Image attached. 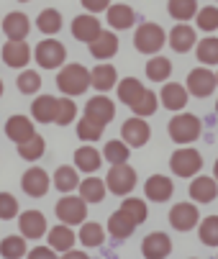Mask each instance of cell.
Wrapping results in <instances>:
<instances>
[{"mask_svg":"<svg viewBox=\"0 0 218 259\" xmlns=\"http://www.w3.org/2000/svg\"><path fill=\"white\" fill-rule=\"evenodd\" d=\"M36 26H39V31H41V33L54 36V33L62 28V13H59V11H54V8H47V11H41V13H39V18H36Z\"/></svg>","mask_w":218,"mask_h":259,"instance_id":"d590c367","label":"cell"},{"mask_svg":"<svg viewBox=\"0 0 218 259\" xmlns=\"http://www.w3.org/2000/svg\"><path fill=\"white\" fill-rule=\"evenodd\" d=\"M118 82V72L113 64H98L93 72H90V85L100 93H108L113 85Z\"/></svg>","mask_w":218,"mask_h":259,"instance_id":"7402d4cb","label":"cell"},{"mask_svg":"<svg viewBox=\"0 0 218 259\" xmlns=\"http://www.w3.org/2000/svg\"><path fill=\"white\" fill-rule=\"evenodd\" d=\"M141 251L147 259H164V256L172 254V241H169L167 234L157 231V234H149L141 241Z\"/></svg>","mask_w":218,"mask_h":259,"instance_id":"5bb4252c","label":"cell"},{"mask_svg":"<svg viewBox=\"0 0 218 259\" xmlns=\"http://www.w3.org/2000/svg\"><path fill=\"white\" fill-rule=\"evenodd\" d=\"M103 123H98V121H93V118H82L80 123H77V136L82 139V141H98L100 136H103Z\"/></svg>","mask_w":218,"mask_h":259,"instance_id":"ee69618b","label":"cell"},{"mask_svg":"<svg viewBox=\"0 0 218 259\" xmlns=\"http://www.w3.org/2000/svg\"><path fill=\"white\" fill-rule=\"evenodd\" d=\"M172 75V62L167 57H154L147 62V77L152 82H164Z\"/></svg>","mask_w":218,"mask_h":259,"instance_id":"836d02e7","label":"cell"},{"mask_svg":"<svg viewBox=\"0 0 218 259\" xmlns=\"http://www.w3.org/2000/svg\"><path fill=\"white\" fill-rule=\"evenodd\" d=\"M169 167H172V172H175L177 177H193V175L200 172L203 157H200V152H195V149H177V152L172 154V159H169Z\"/></svg>","mask_w":218,"mask_h":259,"instance_id":"8992f818","label":"cell"},{"mask_svg":"<svg viewBox=\"0 0 218 259\" xmlns=\"http://www.w3.org/2000/svg\"><path fill=\"white\" fill-rule=\"evenodd\" d=\"M80 241H82V246H88V249H93V246H103V241H105V231H103V226L100 224H85L82 229H80Z\"/></svg>","mask_w":218,"mask_h":259,"instance_id":"8d00e7d4","label":"cell"},{"mask_svg":"<svg viewBox=\"0 0 218 259\" xmlns=\"http://www.w3.org/2000/svg\"><path fill=\"white\" fill-rule=\"evenodd\" d=\"M157 105H159V103H157V95H154L152 90H144V95H141V98H139V100L131 105V110H134L136 116L147 118V116H152L154 110H157Z\"/></svg>","mask_w":218,"mask_h":259,"instance_id":"7bdbcfd3","label":"cell"},{"mask_svg":"<svg viewBox=\"0 0 218 259\" xmlns=\"http://www.w3.org/2000/svg\"><path fill=\"white\" fill-rule=\"evenodd\" d=\"M121 210L134 221V224L139 226V224H144L147 221V203L144 200H139V198H126L123 203H121Z\"/></svg>","mask_w":218,"mask_h":259,"instance_id":"60d3db41","label":"cell"},{"mask_svg":"<svg viewBox=\"0 0 218 259\" xmlns=\"http://www.w3.org/2000/svg\"><path fill=\"white\" fill-rule=\"evenodd\" d=\"M198 221H200V213H198V205L193 203H177L169 210V224L177 231H190L193 226H198Z\"/></svg>","mask_w":218,"mask_h":259,"instance_id":"ba28073f","label":"cell"},{"mask_svg":"<svg viewBox=\"0 0 218 259\" xmlns=\"http://www.w3.org/2000/svg\"><path fill=\"white\" fill-rule=\"evenodd\" d=\"M108 231H111V236L113 239H128L134 231H136V224L134 221L118 208L111 218H108Z\"/></svg>","mask_w":218,"mask_h":259,"instance_id":"4316f807","label":"cell"},{"mask_svg":"<svg viewBox=\"0 0 218 259\" xmlns=\"http://www.w3.org/2000/svg\"><path fill=\"white\" fill-rule=\"evenodd\" d=\"M82 8L88 13H100V11H108V6H111V0H80Z\"/></svg>","mask_w":218,"mask_h":259,"instance_id":"681fc988","label":"cell"},{"mask_svg":"<svg viewBox=\"0 0 218 259\" xmlns=\"http://www.w3.org/2000/svg\"><path fill=\"white\" fill-rule=\"evenodd\" d=\"M198 41V36H195V28L193 26H188V23H180V26H175L172 31H169V47L175 49V52H180V54H185V52H190L193 49V44Z\"/></svg>","mask_w":218,"mask_h":259,"instance_id":"d6986e66","label":"cell"},{"mask_svg":"<svg viewBox=\"0 0 218 259\" xmlns=\"http://www.w3.org/2000/svg\"><path fill=\"white\" fill-rule=\"evenodd\" d=\"M28 59H31V49H28L26 41H8V44L3 47V62H6L8 67L21 69V67L28 64Z\"/></svg>","mask_w":218,"mask_h":259,"instance_id":"44dd1931","label":"cell"},{"mask_svg":"<svg viewBox=\"0 0 218 259\" xmlns=\"http://www.w3.org/2000/svg\"><path fill=\"white\" fill-rule=\"evenodd\" d=\"M54 210H57V218L62 221V224H67V226L82 224L85 215H88V205H85L82 195L75 198V195H69V193H64V198H59V203H57Z\"/></svg>","mask_w":218,"mask_h":259,"instance_id":"5b68a950","label":"cell"},{"mask_svg":"<svg viewBox=\"0 0 218 259\" xmlns=\"http://www.w3.org/2000/svg\"><path fill=\"white\" fill-rule=\"evenodd\" d=\"M3 31H6V36L11 41H23L28 36V31H31V21H28L26 13L13 11V13H8L3 18Z\"/></svg>","mask_w":218,"mask_h":259,"instance_id":"e0dca14e","label":"cell"},{"mask_svg":"<svg viewBox=\"0 0 218 259\" xmlns=\"http://www.w3.org/2000/svg\"><path fill=\"white\" fill-rule=\"evenodd\" d=\"M167 11H169V16L177 18V21H190V18L198 13V0H169Z\"/></svg>","mask_w":218,"mask_h":259,"instance_id":"e575fe53","label":"cell"},{"mask_svg":"<svg viewBox=\"0 0 218 259\" xmlns=\"http://www.w3.org/2000/svg\"><path fill=\"white\" fill-rule=\"evenodd\" d=\"M16 215H18V200L11 193H0V218L11 221Z\"/></svg>","mask_w":218,"mask_h":259,"instance_id":"c3c4849f","label":"cell"},{"mask_svg":"<svg viewBox=\"0 0 218 259\" xmlns=\"http://www.w3.org/2000/svg\"><path fill=\"white\" fill-rule=\"evenodd\" d=\"M162 105L167 110H183L188 105V90L183 85H177V82H167L162 88V95H159Z\"/></svg>","mask_w":218,"mask_h":259,"instance_id":"603a6c76","label":"cell"},{"mask_svg":"<svg viewBox=\"0 0 218 259\" xmlns=\"http://www.w3.org/2000/svg\"><path fill=\"white\" fill-rule=\"evenodd\" d=\"M90 47V54L95 59H111L116 52H118V36L113 31H100L98 39L88 44Z\"/></svg>","mask_w":218,"mask_h":259,"instance_id":"ac0fdd59","label":"cell"},{"mask_svg":"<svg viewBox=\"0 0 218 259\" xmlns=\"http://www.w3.org/2000/svg\"><path fill=\"white\" fill-rule=\"evenodd\" d=\"M215 195H218V182H215L213 177L200 175V177L193 180V185H190V198H193L195 203H210V200H215Z\"/></svg>","mask_w":218,"mask_h":259,"instance_id":"ffe728a7","label":"cell"},{"mask_svg":"<svg viewBox=\"0 0 218 259\" xmlns=\"http://www.w3.org/2000/svg\"><path fill=\"white\" fill-rule=\"evenodd\" d=\"M195 16H198L195 21H198V28H200V31H208V33H210V31L218 28V8H215V6L200 8Z\"/></svg>","mask_w":218,"mask_h":259,"instance_id":"7dc6e473","label":"cell"},{"mask_svg":"<svg viewBox=\"0 0 218 259\" xmlns=\"http://www.w3.org/2000/svg\"><path fill=\"white\" fill-rule=\"evenodd\" d=\"M57 98L52 95H39L33 103H31V116L39 121V123H52L57 118Z\"/></svg>","mask_w":218,"mask_h":259,"instance_id":"cb8c5ba5","label":"cell"},{"mask_svg":"<svg viewBox=\"0 0 218 259\" xmlns=\"http://www.w3.org/2000/svg\"><path fill=\"white\" fill-rule=\"evenodd\" d=\"M33 57H36V62H39V67H44V69H57V67H62L67 52H64V47H62L59 41L47 39V41H41L39 47H36Z\"/></svg>","mask_w":218,"mask_h":259,"instance_id":"52a82bcc","label":"cell"},{"mask_svg":"<svg viewBox=\"0 0 218 259\" xmlns=\"http://www.w3.org/2000/svg\"><path fill=\"white\" fill-rule=\"evenodd\" d=\"M41 88V77H39V72H33V69H26L18 75V90L23 95H33V93H39Z\"/></svg>","mask_w":218,"mask_h":259,"instance_id":"f6af8a7d","label":"cell"},{"mask_svg":"<svg viewBox=\"0 0 218 259\" xmlns=\"http://www.w3.org/2000/svg\"><path fill=\"white\" fill-rule=\"evenodd\" d=\"M0 95H3V80H0Z\"/></svg>","mask_w":218,"mask_h":259,"instance_id":"db71d44e","label":"cell"},{"mask_svg":"<svg viewBox=\"0 0 218 259\" xmlns=\"http://www.w3.org/2000/svg\"><path fill=\"white\" fill-rule=\"evenodd\" d=\"M0 254L6 259H18L26 254V236H6L0 244Z\"/></svg>","mask_w":218,"mask_h":259,"instance_id":"b9f144b4","label":"cell"},{"mask_svg":"<svg viewBox=\"0 0 218 259\" xmlns=\"http://www.w3.org/2000/svg\"><path fill=\"white\" fill-rule=\"evenodd\" d=\"M105 188L111 190L113 195H128L136 188V169L128 167L126 162L123 164H113L111 172H108V177H105Z\"/></svg>","mask_w":218,"mask_h":259,"instance_id":"277c9868","label":"cell"},{"mask_svg":"<svg viewBox=\"0 0 218 259\" xmlns=\"http://www.w3.org/2000/svg\"><path fill=\"white\" fill-rule=\"evenodd\" d=\"M215 85H218V75H215Z\"/></svg>","mask_w":218,"mask_h":259,"instance_id":"6f0895ef","label":"cell"},{"mask_svg":"<svg viewBox=\"0 0 218 259\" xmlns=\"http://www.w3.org/2000/svg\"><path fill=\"white\" fill-rule=\"evenodd\" d=\"M21 188H23V193L31 195V198H41V195H47V190H49V175H47L41 167H31V169H26V175H23V180H21Z\"/></svg>","mask_w":218,"mask_h":259,"instance_id":"30bf717a","label":"cell"},{"mask_svg":"<svg viewBox=\"0 0 218 259\" xmlns=\"http://www.w3.org/2000/svg\"><path fill=\"white\" fill-rule=\"evenodd\" d=\"M103 157L111 162V164H123L128 159V144L111 139V141L105 144V149H103Z\"/></svg>","mask_w":218,"mask_h":259,"instance_id":"f35d334b","label":"cell"},{"mask_svg":"<svg viewBox=\"0 0 218 259\" xmlns=\"http://www.w3.org/2000/svg\"><path fill=\"white\" fill-rule=\"evenodd\" d=\"M88 85H90V72L82 67V64H67V67H62L59 69V75H57V88L67 95V98H72V95H82L85 90H88Z\"/></svg>","mask_w":218,"mask_h":259,"instance_id":"6da1fadb","label":"cell"},{"mask_svg":"<svg viewBox=\"0 0 218 259\" xmlns=\"http://www.w3.org/2000/svg\"><path fill=\"white\" fill-rule=\"evenodd\" d=\"M36 131H33V123L26 118V116H11L8 121H6V136L11 139V141H16V144H21V141H26L28 136H33Z\"/></svg>","mask_w":218,"mask_h":259,"instance_id":"d4e9b609","label":"cell"},{"mask_svg":"<svg viewBox=\"0 0 218 259\" xmlns=\"http://www.w3.org/2000/svg\"><path fill=\"white\" fill-rule=\"evenodd\" d=\"M164 44H167V33L157 23H141L134 33V47L141 54H157Z\"/></svg>","mask_w":218,"mask_h":259,"instance_id":"7a4b0ae2","label":"cell"},{"mask_svg":"<svg viewBox=\"0 0 218 259\" xmlns=\"http://www.w3.org/2000/svg\"><path fill=\"white\" fill-rule=\"evenodd\" d=\"M31 259H52L54 256V249H47V246H36L31 254H28Z\"/></svg>","mask_w":218,"mask_h":259,"instance_id":"f907efd6","label":"cell"},{"mask_svg":"<svg viewBox=\"0 0 218 259\" xmlns=\"http://www.w3.org/2000/svg\"><path fill=\"white\" fill-rule=\"evenodd\" d=\"M144 193H147V198L154 200V203H164V200L172 198L175 185H172V180L167 175H152L147 180V185H144Z\"/></svg>","mask_w":218,"mask_h":259,"instance_id":"9a60e30c","label":"cell"},{"mask_svg":"<svg viewBox=\"0 0 218 259\" xmlns=\"http://www.w3.org/2000/svg\"><path fill=\"white\" fill-rule=\"evenodd\" d=\"M105 190H108L105 182L98 180V177H88V180L80 182V195H82L85 203H100L105 198Z\"/></svg>","mask_w":218,"mask_h":259,"instance_id":"f546056e","label":"cell"},{"mask_svg":"<svg viewBox=\"0 0 218 259\" xmlns=\"http://www.w3.org/2000/svg\"><path fill=\"white\" fill-rule=\"evenodd\" d=\"M54 188L62 193H72L75 188H80V177L75 167H59L54 172Z\"/></svg>","mask_w":218,"mask_h":259,"instance_id":"d6a6232c","label":"cell"},{"mask_svg":"<svg viewBox=\"0 0 218 259\" xmlns=\"http://www.w3.org/2000/svg\"><path fill=\"white\" fill-rule=\"evenodd\" d=\"M198 236L205 246H218V215L203 218V224L198 226Z\"/></svg>","mask_w":218,"mask_h":259,"instance_id":"ab89813d","label":"cell"},{"mask_svg":"<svg viewBox=\"0 0 218 259\" xmlns=\"http://www.w3.org/2000/svg\"><path fill=\"white\" fill-rule=\"evenodd\" d=\"M215 113H218V103H215Z\"/></svg>","mask_w":218,"mask_h":259,"instance_id":"9f6ffc18","label":"cell"},{"mask_svg":"<svg viewBox=\"0 0 218 259\" xmlns=\"http://www.w3.org/2000/svg\"><path fill=\"white\" fill-rule=\"evenodd\" d=\"M49 246L54 249V251H67V249H72L75 246V231H72L67 224H62V226H54L52 231H49Z\"/></svg>","mask_w":218,"mask_h":259,"instance_id":"83f0119b","label":"cell"},{"mask_svg":"<svg viewBox=\"0 0 218 259\" xmlns=\"http://www.w3.org/2000/svg\"><path fill=\"white\" fill-rule=\"evenodd\" d=\"M149 134H152V131H149V123L144 121L141 116L128 118V121L121 126V136H123V141L131 144L134 149H136V146H144V144H147V141H149Z\"/></svg>","mask_w":218,"mask_h":259,"instance_id":"8fae6325","label":"cell"},{"mask_svg":"<svg viewBox=\"0 0 218 259\" xmlns=\"http://www.w3.org/2000/svg\"><path fill=\"white\" fill-rule=\"evenodd\" d=\"M18 226L26 239H41L47 234V218L39 210H26L18 215Z\"/></svg>","mask_w":218,"mask_h":259,"instance_id":"4fadbf2b","label":"cell"},{"mask_svg":"<svg viewBox=\"0 0 218 259\" xmlns=\"http://www.w3.org/2000/svg\"><path fill=\"white\" fill-rule=\"evenodd\" d=\"M75 116H77V105L72 103L69 98H62V100L57 103V118H54V123L69 126L72 121H75Z\"/></svg>","mask_w":218,"mask_h":259,"instance_id":"bcb514c9","label":"cell"},{"mask_svg":"<svg viewBox=\"0 0 218 259\" xmlns=\"http://www.w3.org/2000/svg\"><path fill=\"white\" fill-rule=\"evenodd\" d=\"M64 256H67V259H85L88 254H85V251H75V249H67Z\"/></svg>","mask_w":218,"mask_h":259,"instance_id":"816d5d0a","label":"cell"},{"mask_svg":"<svg viewBox=\"0 0 218 259\" xmlns=\"http://www.w3.org/2000/svg\"><path fill=\"white\" fill-rule=\"evenodd\" d=\"M18 3H28V0H18Z\"/></svg>","mask_w":218,"mask_h":259,"instance_id":"11a10c76","label":"cell"},{"mask_svg":"<svg viewBox=\"0 0 218 259\" xmlns=\"http://www.w3.org/2000/svg\"><path fill=\"white\" fill-rule=\"evenodd\" d=\"M215 88V75L205 67H198L188 75V93H193V98H208Z\"/></svg>","mask_w":218,"mask_h":259,"instance_id":"9c48e42d","label":"cell"},{"mask_svg":"<svg viewBox=\"0 0 218 259\" xmlns=\"http://www.w3.org/2000/svg\"><path fill=\"white\" fill-rule=\"evenodd\" d=\"M105 13H108V23H111V28H118V31L131 28L134 21H136L134 8H128V6H123V3H118V6H108Z\"/></svg>","mask_w":218,"mask_h":259,"instance_id":"484cf974","label":"cell"},{"mask_svg":"<svg viewBox=\"0 0 218 259\" xmlns=\"http://www.w3.org/2000/svg\"><path fill=\"white\" fill-rule=\"evenodd\" d=\"M167 131H169V136H172L175 144H190V141H195V139L200 136L203 123H200V118L193 116V113H180V116H175V118L169 121Z\"/></svg>","mask_w":218,"mask_h":259,"instance_id":"3957f363","label":"cell"},{"mask_svg":"<svg viewBox=\"0 0 218 259\" xmlns=\"http://www.w3.org/2000/svg\"><path fill=\"white\" fill-rule=\"evenodd\" d=\"M44 136H39V134H33V136H28L26 141H21L18 144V154L26 159V162H36L41 154H44Z\"/></svg>","mask_w":218,"mask_h":259,"instance_id":"4dcf8cb0","label":"cell"},{"mask_svg":"<svg viewBox=\"0 0 218 259\" xmlns=\"http://www.w3.org/2000/svg\"><path fill=\"white\" fill-rule=\"evenodd\" d=\"M144 90H147V88H144L136 77H126V80L118 82V98H121V103H126L128 108L144 95Z\"/></svg>","mask_w":218,"mask_h":259,"instance_id":"1f68e13d","label":"cell"},{"mask_svg":"<svg viewBox=\"0 0 218 259\" xmlns=\"http://www.w3.org/2000/svg\"><path fill=\"white\" fill-rule=\"evenodd\" d=\"M213 172H215V182H218V159H215V167H213Z\"/></svg>","mask_w":218,"mask_h":259,"instance_id":"f5cc1de1","label":"cell"},{"mask_svg":"<svg viewBox=\"0 0 218 259\" xmlns=\"http://www.w3.org/2000/svg\"><path fill=\"white\" fill-rule=\"evenodd\" d=\"M85 116L105 126V123H111V118L116 116V105L111 103V98H105V95L90 98V103L85 105Z\"/></svg>","mask_w":218,"mask_h":259,"instance_id":"2e32d148","label":"cell"},{"mask_svg":"<svg viewBox=\"0 0 218 259\" xmlns=\"http://www.w3.org/2000/svg\"><path fill=\"white\" fill-rule=\"evenodd\" d=\"M100 162H103V154L98 149H93V146H80L75 152V164L82 172H95L100 167Z\"/></svg>","mask_w":218,"mask_h":259,"instance_id":"f1b7e54d","label":"cell"},{"mask_svg":"<svg viewBox=\"0 0 218 259\" xmlns=\"http://www.w3.org/2000/svg\"><path fill=\"white\" fill-rule=\"evenodd\" d=\"M195 54H198V62H203V64H218V39L208 36V39L198 41Z\"/></svg>","mask_w":218,"mask_h":259,"instance_id":"74e56055","label":"cell"},{"mask_svg":"<svg viewBox=\"0 0 218 259\" xmlns=\"http://www.w3.org/2000/svg\"><path fill=\"white\" fill-rule=\"evenodd\" d=\"M100 31H103V28H100V21H98L93 13H82V16H77L75 21H72V33H75L77 41L90 44V41L98 39Z\"/></svg>","mask_w":218,"mask_h":259,"instance_id":"7c38bea8","label":"cell"}]
</instances>
